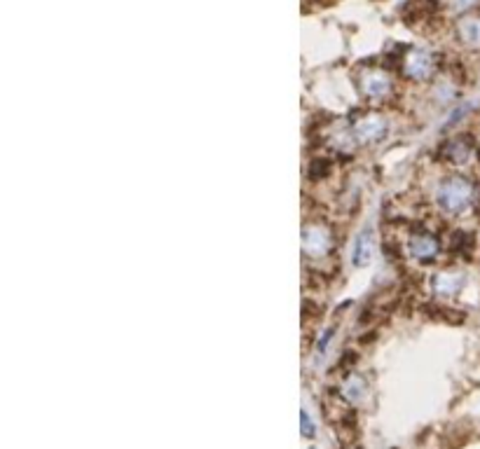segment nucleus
<instances>
[{
    "label": "nucleus",
    "instance_id": "nucleus-1",
    "mask_svg": "<svg viewBox=\"0 0 480 449\" xmlns=\"http://www.w3.org/2000/svg\"><path fill=\"white\" fill-rule=\"evenodd\" d=\"M473 202V185L461 176H448L436 190V204L448 216H459Z\"/></svg>",
    "mask_w": 480,
    "mask_h": 449
},
{
    "label": "nucleus",
    "instance_id": "nucleus-2",
    "mask_svg": "<svg viewBox=\"0 0 480 449\" xmlns=\"http://www.w3.org/2000/svg\"><path fill=\"white\" fill-rule=\"evenodd\" d=\"M302 248L307 255L321 258L330 251V232L323 224H307L302 229Z\"/></svg>",
    "mask_w": 480,
    "mask_h": 449
},
{
    "label": "nucleus",
    "instance_id": "nucleus-3",
    "mask_svg": "<svg viewBox=\"0 0 480 449\" xmlns=\"http://www.w3.org/2000/svg\"><path fill=\"white\" fill-rule=\"evenodd\" d=\"M438 251H441V246H438L436 236L426 234V232H419L410 236V241H408V253H410L412 260H417V262H431Z\"/></svg>",
    "mask_w": 480,
    "mask_h": 449
},
{
    "label": "nucleus",
    "instance_id": "nucleus-4",
    "mask_svg": "<svg viewBox=\"0 0 480 449\" xmlns=\"http://www.w3.org/2000/svg\"><path fill=\"white\" fill-rule=\"evenodd\" d=\"M372 253H375V236H372L370 227H363L357 236H354L352 262L357 264V267H366V264L370 262Z\"/></svg>",
    "mask_w": 480,
    "mask_h": 449
},
{
    "label": "nucleus",
    "instance_id": "nucleus-5",
    "mask_svg": "<svg viewBox=\"0 0 480 449\" xmlns=\"http://www.w3.org/2000/svg\"><path fill=\"white\" fill-rule=\"evenodd\" d=\"M387 132V124L380 115H366L354 124V138H359L361 143H370V140L382 138Z\"/></svg>",
    "mask_w": 480,
    "mask_h": 449
},
{
    "label": "nucleus",
    "instance_id": "nucleus-6",
    "mask_svg": "<svg viewBox=\"0 0 480 449\" xmlns=\"http://www.w3.org/2000/svg\"><path fill=\"white\" fill-rule=\"evenodd\" d=\"M361 90H363L366 96H370V98H382L389 94L391 82L384 73L375 70V73H366L363 78H361Z\"/></svg>",
    "mask_w": 480,
    "mask_h": 449
},
{
    "label": "nucleus",
    "instance_id": "nucleus-7",
    "mask_svg": "<svg viewBox=\"0 0 480 449\" xmlns=\"http://www.w3.org/2000/svg\"><path fill=\"white\" fill-rule=\"evenodd\" d=\"M431 66H434V63H431V56L426 54V52L414 50L406 56V73L410 75V78H417V80L429 78Z\"/></svg>",
    "mask_w": 480,
    "mask_h": 449
},
{
    "label": "nucleus",
    "instance_id": "nucleus-8",
    "mask_svg": "<svg viewBox=\"0 0 480 449\" xmlns=\"http://www.w3.org/2000/svg\"><path fill=\"white\" fill-rule=\"evenodd\" d=\"M459 38L466 45L478 47L480 45V19H461L459 21Z\"/></svg>",
    "mask_w": 480,
    "mask_h": 449
},
{
    "label": "nucleus",
    "instance_id": "nucleus-9",
    "mask_svg": "<svg viewBox=\"0 0 480 449\" xmlns=\"http://www.w3.org/2000/svg\"><path fill=\"white\" fill-rule=\"evenodd\" d=\"M459 286H461V281H459V276H454V274L434 276V291L438 295H454L459 291Z\"/></svg>",
    "mask_w": 480,
    "mask_h": 449
},
{
    "label": "nucleus",
    "instance_id": "nucleus-10",
    "mask_svg": "<svg viewBox=\"0 0 480 449\" xmlns=\"http://www.w3.org/2000/svg\"><path fill=\"white\" fill-rule=\"evenodd\" d=\"M363 391H366V382L361 379V377L349 379L347 386H345V393H347L349 400H361V398H363Z\"/></svg>",
    "mask_w": 480,
    "mask_h": 449
},
{
    "label": "nucleus",
    "instance_id": "nucleus-11",
    "mask_svg": "<svg viewBox=\"0 0 480 449\" xmlns=\"http://www.w3.org/2000/svg\"><path fill=\"white\" fill-rule=\"evenodd\" d=\"M300 430L305 438H312L314 435V424H312L310 415H307V410H300Z\"/></svg>",
    "mask_w": 480,
    "mask_h": 449
}]
</instances>
